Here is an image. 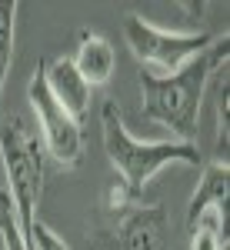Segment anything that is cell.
<instances>
[{
    "mask_svg": "<svg viewBox=\"0 0 230 250\" xmlns=\"http://www.w3.org/2000/svg\"><path fill=\"white\" fill-rule=\"evenodd\" d=\"M27 100H30L34 114H37L40 137H43L47 154L54 157L60 167H67V170L80 167L84 164V130H80V124H77L74 117L50 97L47 80H43V60L37 63L34 77L27 83Z\"/></svg>",
    "mask_w": 230,
    "mask_h": 250,
    "instance_id": "obj_6",
    "label": "cell"
},
{
    "mask_svg": "<svg viewBox=\"0 0 230 250\" xmlns=\"http://www.w3.org/2000/svg\"><path fill=\"white\" fill-rule=\"evenodd\" d=\"M227 187H230V167L227 160H213L204 167V177L197 184V190L190 197V207H187V224H193L197 217L210 207H224L227 210Z\"/></svg>",
    "mask_w": 230,
    "mask_h": 250,
    "instance_id": "obj_9",
    "label": "cell"
},
{
    "mask_svg": "<svg viewBox=\"0 0 230 250\" xmlns=\"http://www.w3.org/2000/svg\"><path fill=\"white\" fill-rule=\"evenodd\" d=\"M27 244H30V250H70L57 233L50 230L47 224H40V220L34 224V230H30V237H27Z\"/></svg>",
    "mask_w": 230,
    "mask_h": 250,
    "instance_id": "obj_14",
    "label": "cell"
},
{
    "mask_svg": "<svg viewBox=\"0 0 230 250\" xmlns=\"http://www.w3.org/2000/svg\"><path fill=\"white\" fill-rule=\"evenodd\" d=\"M43 80L47 90L57 100L77 124H84V117L90 114V87L84 83V77L74 70L70 57H57V60H43Z\"/></svg>",
    "mask_w": 230,
    "mask_h": 250,
    "instance_id": "obj_7",
    "label": "cell"
},
{
    "mask_svg": "<svg viewBox=\"0 0 230 250\" xmlns=\"http://www.w3.org/2000/svg\"><path fill=\"white\" fill-rule=\"evenodd\" d=\"M87 250H170V217L164 204H134L97 217Z\"/></svg>",
    "mask_w": 230,
    "mask_h": 250,
    "instance_id": "obj_4",
    "label": "cell"
},
{
    "mask_svg": "<svg viewBox=\"0 0 230 250\" xmlns=\"http://www.w3.org/2000/svg\"><path fill=\"white\" fill-rule=\"evenodd\" d=\"M14 23H17V0H0V100L14 63Z\"/></svg>",
    "mask_w": 230,
    "mask_h": 250,
    "instance_id": "obj_11",
    "label": "cell"
},
{
    "mask_svg": "<svg viewBox=\"0 0 230 250\" xmlns=\"http://www.w3.org/2000/svg\"><path fill=\"white\" fill-rule=\"evenodd\" d=\"M70 63H74L77 74L84 77V83L94 90V87H104L107 80L114 77L117 54H114V47H110V40H107V37L84 30L80 40H77V57L70 60Z\"/></svg>",
    "mask_w": 230,
    "mask_h": 250,
    "instance_id": "obj_8",
    "label": "cell"
},
{
    "mask_svg": "<svg viewBox=\"0 0 230 250\" xmlns=\"http://www.w3.org/2000/svg\"><path fill=\"white\" fill-rule=\"evenodd\" d=\"M230 57V37H217L193 60H187L173 74H153L140 70V97H144V117L170 127L184 144H193L197 137V117L200 100L207 90V80L227 63Z\"/></svg>",
    "mask_w": 230,
    "mask_h": 250,
    "instance_id": "obj_1",
    "label": "cell"
},
{
    "mask_svg": "<svg viewBox=\"0 0 230 250\" xmlns=\"http://www.w3.org/2000/svg\"><path fill=\"white\" fill-rule=\"evenodd\" d=\"M100 130H104V150H107L110 167L137 193H144V187L153 180V173L160 167H167V164L200 167L197 144H184V140H137V137H130V130L124 127L120 107L114 100H107L104 110H100Z\"/></svg>",
    "mask_w": 230,
    "mask_h": 250,
    "instance_id": "obj_2",
    "label": "cell"
},
{
    "mask_svg": "<svg viewBox=\"0 0 230 250\" xmlns=\"http://www.w3.org/2000/svg\"><path fill=\"white\" fill-rule=\"evenodd\" d=\"M224 220H227V210L224 207H210V210L200 213L193 224H187V230H190V250H227Z\"/></svg>",
    "mask_w": 230,
    "mask_h": 250,
    "instance_id": "obj_10",
    "label": "cell"
},
{
    "mask_svg": "<svg viewBox=\"0 0 230 250\" xmlns=\"http://www.w3.org/2000/svg\"><path fill=\"white\" fill-rule=\"evenodd\" d=\"M0 240L7 250H30V244L23 240V233L17 227V217H14V204H10V193L0 187Z\"/></svg>",
    "mask_w": 230,
    "mask_h": 250,
    "instance_id": "obj_12",
    "label": "cell"
},
{
    "mask_svg": "<svg viewBox=\"0 0 230 250\" xmlns=\"http://www.w3.org/2000/svg\"><path fill=\"white\" fill-rule=\"evenodd\" d=\"M124 40L130 47L140 63H150L157 67V74H173L180 70L187 60H193L197 54H204L210 47L213 34L210 30H197V34H170V30H160L153 27L150 20L127 14L124 17Z\"/></svg>",
    "mask_w": 230,
    "mask_h": 250,
    "instance_id": "obj_5",
    "label": "cell"
},
{
    "mask_svg": "<svg viewBox=\"0 0 230 250\" xmlns=\"http://www.w3.org/2000/svg\"><path fill=\"white\" fill-rule=\"evenodd\" d=\"M227 137H230V77L224 70V77L217 83V154H227Z\"/></svg>",
    "mask_w": 230,
    "mask_h": 250,
    "instance_id": "obj_13",
    "label": "cell"
},
{
    "mask_svg": "<svg viewBox=\"0 0 230 250\" xmlns=\"http://www.w3.org/2000/svg\"><path fill=\"white\" fill-rule=\"evenodd\" d=\"M0 164L7 173L3 190L10 193L17 227L27 240L34 224H37V204H40V190H43V160H40L37 140L27 134L20 117H10L0 127Z\"/></svg>",
    "mask_w": 230,
    "mask_h": 250,
    "instance_id": "obj_3",
    "label": "cell"
}]
</instances>
